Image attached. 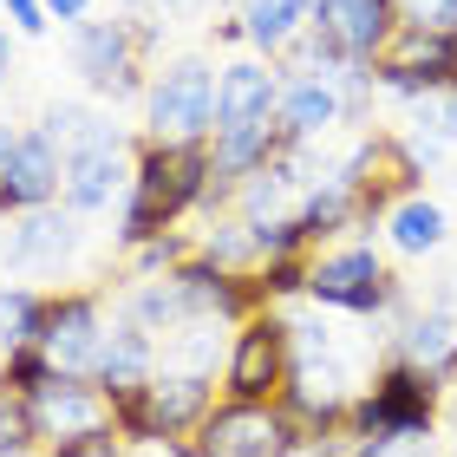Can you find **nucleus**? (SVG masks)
I'll return each mask as SVG.
<instances>
[{"label": "nucleus", "mask_w": 457, "mask_h": 457, "mask_svg": "<svg viewBox=\"0 0 457 457\" xmlns=\"http://www.w3.org/2000/svg\"><path fill=\"white\" fill-rule=\"evenodd\" d=\"M216 177H210V137L203 144H137L131 157V196H124V216H118V236L124 248L163 236L183 210L210 203Z\"/></svg>", "instance_id": "nucleus-1"}, {"label": "nucleus", "mask_w": 457, "mask_h": 457, "mask_svg": "<svg viewBox=\"0 0 457 457\" xmlns=\"http://www.w3.org/2000/svg\"><path fill=\"white\" fill-rule=\"evenodd\" d=\"M157 13H118V20H79L72 27V66L98 98L144 92V53L157 46Z\"/></svg>", "instance_id": "nucleus-2"}, {"label": "nucleus", "mask_w": 457, "mask_h": 457, "mask_svg": "<svg viewBox=\"0 0 457 457\" xmlns=\"http://www.w3.org/2000/svg\"><path fill=\"white\" fill-rule=\"evenodd\" d=\"M112 405H118V438L124 445L183 438V431H196L216 411V386H210V372L163 366V372H151L137 392H124V399H112Z\"/></svg>", "instance_id": "nucleus-3"}, {"label": "nucleus", "mask_w": 457, "mask_h": 457, "mask_svg": "<svg viewBox=\"0 0 457 457\" xmlns=\"http://www.w3.org/2000/svg\"><path fill=\"white\" fill-rule=\"evenodd\" d=\"M438 392H445V379L392 360L379 379H372V392H360V399L346 405V425H353V438H386V431L431 438V425H438Z\"/></svg>", "instance_id": "nucleus-4"}, {"label": "nucleus", "mask_w": 457, "mask_h": 457, "mask_svg": "<svg viewBox=\"0 0 457 457\" xmlns=\"http://www.w3.org/2000/svg\"><path fill=\"white\" fill-rule=\"evenodd\" d=\"M144 124L157 144H203L216 131V72L210 59H170L144 86Z\"/></svg>", "instance_id": "nucleus-5"}, {"label": "nucleus", "mask_w": 457, "mask_h": 457, "mask_svg": "<svg viewBox=\"0 0 457 457\" xmlns=\"http://www.w3.org/2000/svg\"><path fill=\"white\" fill-rule=\"evenodd\" d=\"M307 301L340 307V314H386V307H399V281L379 262V248L353 242V248H334V255L307 262Z\"/></svg>", "instance_id": "nucleus-6"}, {"label": "nucleus", "mask_w": 457, "mask_h": 457, "mask_svg": "<svg viewBox=\"0 0 457 457\" xmlns=\"http://www.w3.org/2000/svg\"><path fill=\"white\" fill-rule=\"evenodd\" d=\"M33 411V431H39V445H79V438H105V431H118V405H112V392L98 386V379H72V372H53L46 386L27 399Z\"/></svg>", "instance_id": "nucleus-7"}, {"label": "nucleus", "mask_w": 457, "mask_h": 457, "mask_svg": "<svg viewBox=\"0 0 457 457\" xmlns=\"http://www.w3.org/2000/svg\"><path fill=\"white\" fill-rule=\"evenodd\" d=\"M190 445L203 457H295L301 451V425L287 419L281 405H242V399H228V405H216L210 419L196 425Z\"/></svg>", "instance_id": "nucleus-8"}, {"label": "nucleus", "mask_w": 457, "mask_h": 457, "mask_svg": "<svg viewBox=\"0 0 457 457\" xmlns=\"http://www.w3.org/2000/svg\"><path fill=\"white\" fill-rule=\"evenodd\" d=\"M287 366H295L287 320L281 314H248L242 334H236V353H228L222 386H228V399H242V405H268V399H281Z\"/></svg>", "instance_id": "nucleus-9"}, {"label": "nucleus", "mask_w": 457, "mask_h": 457, "mask_svg": "<svg viewBox=\"0 0 457 457\" xmlns=\"http://www.w3.org/2000/svg\"><path fill=\"white\" fill-rule=\"evenodd\" d=\"M131 183V144H124L105 118H92L86 131L66 144V210L98 216L112 210V196Z\"/></svg>", "instance_id": "nucleus-10"}, {"label": "nucleus", "mask_w": 457, "mask_h": 457, "mask_svg": "<svg viewBox=\"0 0 457 457\" xmlns=\"http://www.w3.org/2000/svg\"><path fill=\"white\" fill-rule=\"evenodd\" d=\"M372 79L399 98H425L445 92L457 79V33H431V27H399L392 46L372 59Z\"/></svg>", "instance_id": "nucleus-11"}, {"label": "nucleus", "mask_w": 457, "mask_h": 457, "mask_svg": "<svg viewBox=\"0 0 457 457\" xmlns=\"http://www.w3.org/2000/svg\"><path fill=\"white\" fill-rule=\"evenodd\" d=\"M39 346H46L53 372L92 379L98 346H105V307H98V295H46V327H39Z\"/></svg>", "instance_id": "nucleus-12"}, {"label": "nucleus", "mask_w": 457, "mask_h": 457, "mask_svg": "<svg viewBox=\"0 0 457 457\" xmlns=\"http://www.w3.org/2000/svg\"><path fill=\"white\" fill-rule=\"evenodd\" d=\"M53 196H66V144H53L46 131H20L7 170H0V216L46 210Z\"/></svg>", "instance_id": "nucleus-13"}, {"label": "nucleus", "mask_w": 457, "mask_h": 457, "mask_svg": "<svg viewBox=\"0 0 457 457\" xmlns=\"http://www.w3.org/2000/svg\"><path fill=\"white\" fill-rule=\"evenodd\" d=\"M314 27L334 39L346 59L372 66V59L392 46V33H399V13H392V0H314Z\"/></svg>", "instance_id": "nucleus-14"}, {"label": "nucleus", "mask_w": 457, "mask_h": 457, "mask_svg": "<svg viewBox=\"0 0 457 457\" xmlns=\"http://www.w3.org/2000/svg\"><path fill=\"white\" fill-rule=\"evenodd\" d=\"M79 248V210H27L13 228H7V242H0V262L20 268V275H39V268H59Z\"/></svg>", "instance_id": "nucleus-15"}, {"label": "nucleus", "mask_w": 457, "mask_h": 457, "mask_svg": "<svg viewBox=\"0 0 457 457\" xmlns=\"http://www.w3.org/2000/svg\"><path fill=\"white\" fill-rule=\"evenodd\" d=\"M275 98H281L275 66H262V59H228V66L216 72V131L275 118Z\"/></svg>", "instance_id": "nucleus-16"}, {"label": "nucleus", "mask_w": 457, "mask_h": 457, "mask_svg": "<svg viewBox=\"0 0 457 457\" xmlns=\"http://www.w3.org/2000/svg\"><path fill=\"white\" fill-rule=\"evenodd\" d=\"M151 372H157V334H151V327H137L131 314H124L118 327H105V346H98L92 379L105 386L112 399H124V392H137Z\"/></svg>", "instance_id": "nucleus-17"}, {"label": "nucleus", "mask_w": 457, "mask_h": 457, "mask_svg": "<svg viewBox=\"0 0 457 457\" xmlns=\"http://www.w3.org/2000/svg\"><path fill=\"white\" fill-rule=\"evenodd\" d=\"M275 118H281V131L295 137V144H314V137H327L346 118L340 86H334V79H295V86H281Z\"/></svg>", "instance_id": "nucleus-18"}, {"label": "nucleus", "mask_w": 457, "mask_h": 457, "mask_svg": "<svg viewBox=\"0 0 457 457\" xmlns=\"http://www.w3.org/2000/svg\"><path fill=\"white\" fill-rule=\"evenodd\" d=\"M399 360L419 366V372H431V379H451V372H457V307L451 301L445 307H425V314L405 320Z\"/></svg>", "instance_id": "nucleus-19"}, {"label": "nucleus", "mask_w": 457, "mask_h": 457, "mask_svg": "<svg viewBox=\"0 0 457 457\" xmlns=\"http://www.w3.org/2000/svg\"><path fill=\"white\" fill-rule=\"evenodd\" d=\"M314 27V0H242V33L262 53H281Z\"/></svg>", "instance_id": "nucleus-20"}, {"label": "nucleus", "mask_w": 457, "mask_h": 457, "mask_svg": "<svg viewBox=\"0 0 457 457\" xmlns=\"http://www.w3.org/2000/svg\"><path fill=\"white\" fill-rule=\"evenodd\" d=\"M386 236H392L399 255H431V248H445L451 222H445V210H438L431 196H405L399 210L386 216Z\"/></svg>", "instance_id": "nucleus-21"}, {"label": "nucleus", "mask_w": 457, "mask_h": 457, "mask_svg": "<svg viewBox=\"0 0 457 457\" xmlns=\"http://www.w3.org/2000/svg\"><path fill=\"white\" fill-rule=\"evenodd\" d=\"M39 327H46V295L39 287H0V353L39 346Z\"/></svg>", "instance_id": "nucleus-22"}, {"label": "nucleus", "mask_w": 457, "mask_h": 457, "mask_svg": "<svg viewBox=\"0 0 457 457\" xmlns=\"http://www.w3.org/2000/svg\"><path fill=\"white\" fill-rule=\"evenodd\" d=\"M411 124H419V144L411 151L431 157L438 144H457V92H425V98H411Z\"/></svg>", "instance_id": "nucleus-23"}, {"label": "nucleus", "mask_w": 457, "mask_h": 457, "mask_svg": "<svg viewBox=\"0 0 457 457\" xmlns=\"http://www.w3.org/2000/svg\"><path fill=\"white\" fill-rule=\"evenodd\" d=\"M196 255H210L216 268H236V275H248V262H262V248H255V228L236 216V222H216L210 236H203Z\"/></svg>", "instance_id": "nucleus-24"}, {"label": "nucleus", "mask_w": 457, "mask_h": 457, "mask_svg": "<svg viewBox=\"0 0 457 457\" xmlns=\"http://www.w3.org/2000/svg\"><path fill=\"white\" fill-rule=\"evenodd\" d=\"M39 431H33V411H27V392H13L0 379V457H33Z\"/></svg>", "instance_id": "nucleus-25"}, {"label": "nucleus", "mask_w": 457, "mask_h": 457, "mask_svg": "<svg viewBox=\"0 0 457 457\" xmlns=\"http://www.w3.org/2000/svg\"><path fill=\"white\" fill-rule=\"evenodd\" d=\"M190 255H196V248L183 242V236H170V228H163V236H151V242H137V248H131V262H137V281H151V275H170V268H183Z\"/></svg>", "instance_id": "nucleus-26"}, {"label": "nucleus", "mask_w": 457, "mask_h": 457, "mask_svg": "<svg viewBox=\"0 0 457 457\" xmlns=\"http://www.w3.org/2000/svg\"><path fill=\"white\" fill-rule=\"evenodd\" d=\"M216 327L222 320H190V327H177V366L183 372H216Z\"/></svg>", "instance_id": "nucleus-27"}, {"label": "nucleus", "mask_w": 457, "mask_h": 457, "mask_svg": "<svg viewBox=\"0 0 457 457\" xmlns=\"http://www.w3.org/2000/svg\"><path fill=\"white\" fill-rule=\"evenodd\" d=\"M0 379H7L13 392H27V399H33V392L53 379V360H46V346H13V353H7V366H0Z\"/></svg>", "instance_id": "nucleus-28"}, {"label": "nucleus", "mask_w": 457, "mask_h": 457, "mask_svg": "<svg viewBox=\"0 0 457 457\" xmlns=\"http://www.w3.org/2000/svg\"><path fill=\"white\" fill-rule=\"evenodd\" d=\"M399 27H431V33H457V0H392Z\"/></svg>", "instance_id": "nucleus-29"}, {"label": "nucleus", "mask_w": 457, "mask_h": 457, "mask_svg": "<svg viewBox=\"0 0 457 457\" xmlns=\"http://www.w3.org/2000/svg\"><path fill=\"white\" fill-rule=\"evenodd\" d=\"M262 295H268V301H295V295H307V262H301V255L262 262Z\"/></svg>", "instance_id": "nucleus-30"}, {"label": "nucleus", "mask_w": 457, "mask_h": 457, "mask_svg": "<svg viewBox=\"0 0 457 457\" xmlns=\"http://www.w3.org/2000/svg\"><path fill=\"white\" fill-rule=\"evenodd\" d=\"M346 457H425V438H405V431H386V438H360Z\"/></svg>", "instance_id": "nucleus-31"}, {"label": "nucleus", "mask_w": 457, "mask_h": 457, "mask_svg": "<svg viewBox=\"0 0 457 457\" xmlns=\"http://www.w3.org/2000/svg\"><path fill=\"white\" fill-rule=\"evenodd\" d=\"M46 457H124V438L105 431V438H79V445H53Z\"/></svg>", "instance_id": "nucleus-32"}, {"label": "nucleus", "mask_w": 457, "mask_h": 457, "mask_svg": "<svg viewBox=\"0 0 457 457\" xmlns=\"http://www.w3.org/2000/svg\"><path fill=\"white\" fill-rule=\"evenodd\" d=\"M0 7H7V20H13V27L20 33H46V0H0Z\"/></svg>", "instance_id": "nucleus-33"}, {"label": "nucleus", "mask_w": 457, "mask_h": 457, "mask_svg": "<svg viewBox=\"0 0 457 457\" xmlns=\"http://www.w3.org/2000/svg\"><path fill=\"white\" fill-rule=\"evenodd\" d=\"M46 13H53V20H66V27H79V20L92 13V0H46Z\"/></svg>", "instance_id": "nucleus-34"}, {"label": "nucleus", "mask_w": 457, "mask_h": 457, "mask_svg": "<svg viewBox=\"0 0 457 457\" xmlns=\"http://www.w3.org/2000/svg\"><path fill=\"white\" fill-rule=\"evenodd\" d=\"M7 72H13V39L0 33V86H7Z\"/></svg>", "instance_id": "nucleus-35"}, {"label": "nucleus", "mask_w": 457, "mask_h": 457, "mask_svg": "<svg viewBox=\"0 0 457 457\" xmlns=\"http://www.w3.org/2000/svg\"><path fill=\"white\" fill-rule=\"evenodd\" d=\"M13 144H20V131H7V124H0V170H7V157H13Z\"/></svg>", "instance_id": "nucleus-36"}, {"label": "nucleus", "mask_w": 457, "mask_h": 457, "mask_svg": "<svg viewBox=\"0 0 457 457\" xmlns=\"http://www.w3.org/2000/svg\"><path fill=\"white\" fill-rule=\"evenodd\" d=\"M190 7H196V0H157V13H163V20H177V13H190Z\"/></svg>", "instance_id": "nucleus-37"}, {"label": "nucleus", "mask_w": 457, "mask_h": 457, "mask_svg": "<svg viewBox=\"0 0 457 457\" xmlns=\"http://www.w3.org/2000/svg\"><path fill=\"white\" fill-rule=\"evenodd\" d=\"M451 92H457V79H451Z\"/></svg>", "instance_id": "nucleus-38"}, {"label": "nucleus", "mask_w": 457, "mask_h": 457, "mask_svg": "<svg viewBox=\"0 0 457 457\" xmlns=\"http://www.w3.org/2000/svg\"><path fill=\"white\" fill-rule=\"evenodd\" d=\"M451 307H457V301H451Z\"/></svg>", "instance_id": "nucleus-39"}]
</instances>
